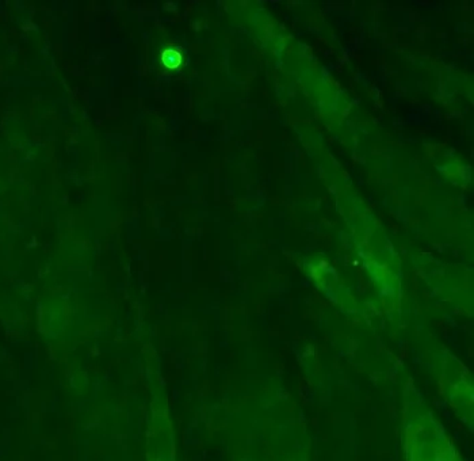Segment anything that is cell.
Segmentation results:
<instances>
[{"label": "cell", "instance_id": "6da1fadb", "mask_svg": "<svg viewBox=\"0 0 474 461\" xmlns=\"http://www.w3.org/2000/svg\"><path fill=\"white\" fill-rule=\"evenodd\" d=\"M179 55L178 53H175V52H167L166 55H164V57H163V60H164V63H166V66H176L178 64H179Z\"/></svg>", "mask_w": 474, "mask_h": 461}]
</instances>
